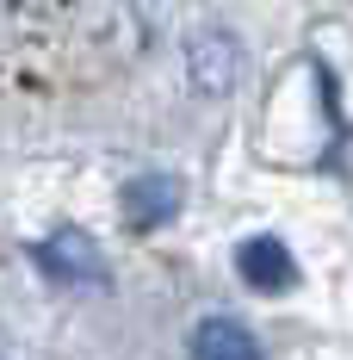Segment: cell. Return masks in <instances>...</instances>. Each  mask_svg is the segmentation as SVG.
<instances>
[{"instance_id":"obj_1","label":"cell","mask_w":353,"mask_h":360,"mask_svg":"<svg viewBox=\"0 0 353 360\" xmlns=\"http://www.w3.org/2000/svg\"><path fill=\"white\" fill-rule=\"evenodd\" d=\"M186 75H192V87H199L205 100H223V94L242 81V44H236V32L199 25V32L186 37Z\"/></svg>"},{"instance_id":"obj_2","label":"cell","mask_w":353,"mask_h":360,"mask_svg":"<svg viewBox=\"0 0 353 360\" xmlns=\"http://www.w3.org/2000/svg\"><path fill=\"white\" fill-rule=\"evenodd\" d=\"M37 267H44L50 280H74V286H100V280H106V255H100V243H93L87 230H74V224L50 230V236L37 243Z\"/></svg>"},{"instance_id":"obj_3","label":"cell","mask_w":353,"mask_h":360,"mask_svg":"<svg viewBox=\"0 0 353 360\" xmlns=\"http://www.w3.org/2000/svg\"><path fill=\"white\" fill-rule=\"evenodd\" d=\"M236 267H242V280L254 292H285L298 280V261H291V249H285L279 236H248L242 249H236Z\"/></svg>"},{"instance_id":"obj_4","label":"cell","mask_w":353,"mask_h":360,"mask_svg":"<svg viewBox=\"0 0 353 360\" xmlns=\"http://www.w3.org/2000/svg\"><path fill=\"white\" fill-rule=\"evenodd\" d=\"M186 360H267V354H260L254 329H242L236 317H205V323L192 329Z\"/></svg>"},{"instance_id":"obj_5","label":"cell","mask_w":353,"mask_h":360,"mask_svg":"<svg viewBox=\"0 0 353 360\" xmlns=\"http://www.w3.org/2000/svg\"><path fill=\"white\" fill-rule=\"evenodd\" d=\"M118 205H124V217H131L137 230H155L161 217H174L180 186H174L168 174H137L131 186H124V199H118Z\"/></svg>"},{"instance_id":"obj_6","label":"cell","mask_w":353,"mask_h":360,"mask_svg":"<svg viewBox=\"0 0 353 360\" xmlns=\"http://www.w3.org/2000/svg\"><path fill=\"white\" fill-rule=\"evenodd\" d=\"M0 360H13V354H6V342H0Z\"/></svg>"}]
</instances>
